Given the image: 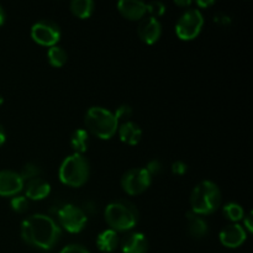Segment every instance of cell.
<instances>
[{
    "mask_svg": "<svg viewBox=\"0 0 253 253\" xmlns=\"http://www.w3.org/2000/svg\"><path fill=\"white\" fill-rule=\"evenodd\" d=\"M61 227L52 217L34 214L21 224V237L27 245L40 250H51L61 239Z\"/></svg>",
    "mask_w": 253,
    "mask_h": 253,
    "instance_id": "cell-1",
    "label": "cell"
},
{
    "mask_svg": "<svg viewBox=\"0 0 253 253\" xmlns=\"http://www.w3.org/2000/svg\"><path fill=\"white\" fill-rule=\"evenodd\" d=\"M105 221L113 230L128 231L137 225L140 212L132 202L126 199H116L109 203L104 211Z\"/></svg>",
    "mask_w": 253,
    "mask_h": 253,
    "instance_id": "cell-2",
    "label": "cell"
},
{
    "mask_svg": "<svg viewBox=\"0 0 253 253\" xmlns=\"http://www.w3.org/2000/svg\"><path fill=\"white\" fill-rule=\"evenodd\" d=\"M221 192L217 184L211 180H202L198 183L190 194L192 211L200 215H210L221 205Z\"/></svg>",
    "mask_w": 253,
    "mask_h": 253,
    "instance_id": "cell-3",
    "label": "cell"
},
{
    "mask_svg": "<svg viewBox=\"0 0 253 253\" xmlns=\"http://www.w3.org/2000/svg\"><path fill=\"white\" fill-rule=\"evenodd\" d=\"M88 132L93 133L101 140H109L116 133L119 121L115 114L103 106H91L86 110L84 116Z\"/></svg>",
    "mask_w": 253,
    "mask_h": 253,
    "instance_id": "cell-4",
    "label": "cell"
},
{
    "mask_svg": "<svg viewBox=\"0 0 253 253\" xmlns=\"http://www.w3.org/2000/svg\"><path fill=\"white\" fill-rule=\"evenodd\" d=\"M59 179L68 187L78 188L85 184L90 175V163L81 153H72L62 162L58 170Z\"/></svg>",
    "mask_w": 253,
    "mask_h": 253,
    "instance_id": "cell-5",
    "label": "cell"
},
{
    "mask_svg": "<svg viewBox=\"0 0 253 253\" xmlns=\"http://www.w3.org/2000/svg\"><path fill=\"white\" fill-rule=\"evenodd\" d=\"M203 25H204V15L200 9L189 7L178 19L175 24V34L179 39L189 41L200 34Z\"/></svg>",
    "mask_w": 253,
    "mask_h": 253,
    "instance_id": "cell-6",
    "label": "cell"
},
{
    "mask_svg": "<svg viewBox=\"0 0 253 253\" xmlns=\"http://www.w3.org/2000/svg\"><path fill=\"white\" fill-rule=\"evenodd\" d=\"M151 182H152V177L146 170V168L136 167L130 168L124 173L121 178V187L127 194L137 195L147 190Z\"/></svg>",
    "mask_w": 253,
    "mask_h": 253,
    "instance_id": "cell-7",
    "label": "cell"
},
{
    "mask_svg": "<svg viewBox=\"0 0 253 253\" xmlns=\"http://www.w3.org/2000/svg\"><path fill=\"white\" fill-rule=\"evenodd\" d=\"M31 37L37 43L43 46H56L61 39V27L56 21L42 19L35 22L31 27Z\"/></svg>",
    "mask_w": 253,
    "mask_h": 253,
    "instance_id": "cell-8",
    "label": "cell"
},
{
    "mask_svg": "<svg viewBox=\"0 0 253 253\" xmlns=\"http://www.w3.org/2000/svg\"><path fill=\"white\" fill-rule=\"evenodd\" d=\"M57 215H58L59 225L71 234L81 232L88 221L85 212L74 204L63 205Z\"/></svg>",
    "mask_w": 253,
    "mask_h": 253,
    "instance_id": "cell-9",
    "label": "cell"
},
{
    "mask_svg": "<svg viewBox=\"0 0 253 253\" xmlns=\"http://www.w3.org/2000/svg\"><path fill=\"white\" fill-rule=\"evenodd\" d=\"M25 187V182L19 172L11 169L0 170V195L15 197Z\"/></svg>",
    "mask_w": 253,
    "mask_h": 253,
    "instance_id": "cell-10",
    "label": "cell"
},
{
    "mask_svg": "<svg viewBox=\"0 0 253 253\" xmlns=\"http://www.w3.org/2000/svg\"><path fill=\"white\" fill-rule=\"evenodd\" d=\"M246 237L247 231L244 229L242 225L237 224V222H232V224L226 225L220 231L219 235L220 242L225 247H229V249H236V247L241 246L246 241Z\"/></svg>",
    "mask_w": 253,
    "mask_h": 253,
    "instance_id": "cell-11",
    "label": "cell"
},
{
    "mask_svg": "<svg viewBox=\"0 0 253 253\" xmlns=\"http://www.w3.org/2000/svg\"><path fill=\"white\" fill-rule=\"evenodd\" d=\"M137 32L138 36L145 43L153 44L158 41V39L162 35V24L156 17L145 16L140 20Z\"/></svg>",
    "mask_w": 253,
    "mask_h": 253,
    "instance_id": "cell-12",
    "label": "cell"
},
{
    "mask_svg": "<svg viewBox=\"0 0 253 253\" xmlns=\"http://www.w3.org/2000/svg\"><path fill=\"white\" fill-rule=\"evenodd\" d=\"M124 253H147L148 241L142 232L133 231L126 235L120 242Z\"/></svg>",
    "mask_w": 253,
    "mask_h": 253,
    "instance_id": "cell-13",
    "label": "cell"
},
{
    "mask_svg": "<svg viewBox=\"0 0 253 253\" xmlns=\"http://www.w3.org/2000/svg\"><path fill=\"white\" fill-rule=\"evenodd\" d=\"M118 9L121 15L128 20H141L147 12L146 2L141 0H120L118 2Z\"/></svg>",
    "mask_w": 253,
    "mask_h": 253,
    "instance_id": "cell-14",
    "label": "cell"
},
{
    "mask_svg": "<svg viewBox=\"0 0 253 253\" xmlns=\"http://www.w3.org/2000/svg\"><path fill=\"white\" fill-rule=\"evenodd\" d=\"M51 193V185L42 178H35L29 180L25 187V197L31 200H42Z\"/></svg>",
    "mask_w": 253,
    "mask_h": 253,
    "instance_id": "cell-15",
    "label": "cell"
},
{
    "mask_svg": "<svg viewBox=\"0 0 253 253\" xmlns=\"http://www.w3.org/2000/svg\"><path fill=\"white\" fill-rule=\"evenodd\" d=\"M118 131L120 140L127 145H137L142 137V130H141L140 126L130 120L120 124Z\"/></svg>",
    "mask_w": 253,
    "mask_h": 253,
    "instance_id": "cell-16",
    "label": "cell"
},
{
    "mask_svg": "<svg viewBox=\"0 0 253 253\" xmlns=\"http://www.w3.org/2000/svg\"><path fill=\"white\" fill-rule=\"evenodd\" d=\"M119 244H120V239L115 230L108 229L101 231L96 237V247L100 250L101 252H113L118 249Z\"/></svg>",
    "mask_w": 253,
    "mask_h": 253,
    "instance_id": "cell-17",
    "label": "cell"
},
{
    "mask_svg": "<svg viewBox=\"0 0 253 253\" xmlns=\"http://www.w3.org/2000/svg\"><path fill=\"white\" fill-rule=\"evenodd\" d=\"M187 221H188V231L194 239H202L208 234V222L205 221L204 217L195 214L193 211L187 212Z\"/></svg>",
    "mask_w": 253,
    "mask_h": 253,
    "instance_id": "cell-18",
    "label": "cell"
},
{
    "mask_svg": "<svg viewBox=\"0 0 253 253\" xmlns=\"http://www.w3.org/2000/svg\"><path fill=\"white\" fill-rule=\"evenodd\" d=\"M89 132L84 128H77L73 131L71 136V146L74 150V153H81L83 155L89 147Z\"/></svg>",
    "mask_w": 253,
    "mask_h": 253,
    "instance_id": "cell-19",
    "label": "cell"
},
{
    "mask_svg": "<svg viewBox=\"0 0 253 253\" xmlns=\"http://www.w3.org/2000/svg\"><path fill=\"white\" fill-rule=\"evenodd\" d=\"M95 9V2L93 0H72L71 11L79 19H88L91 16Z\"/></svg>",
    "mask_w": 253,
    "mask_h": 253,
    "instance_id": "cell-20",
    "label": "cell"
},
{
    "mask_svg": "<svg viewBox=\"0 0 253 253\" xmlns=\"http://www.w3.org/2000/svg\"><path fill=\"white\" fill-rule=\"evenodd\" d=\"M47 58L53 67H62L66 64L68 56H67V52L64 51L63 47L56 44V46H52L48 48Z\"/></svg>",
    "mask_w": 253,
    "mask_h": 253,
    "instance_id": "cell-21",
    "label": "cell"
},
{
    "mask_svg": "<svg viewBox=\"0 0 253 253\" xmlns=\"http://www.w3.org/2000/svg\"><path fill=\"white\" fill-rule=\"evenodd\" d=\"M222 211H224V215L229 220H231L232 222H237L240 220L244 219L245 216V209L242 208V205H240L239 203L230 202L226 203L222 208Z\"/></svg>",
    "mask_w": 253,
    "mask_h": 253,
    "instance_id": "cell-22",
    "label": "cell"
},
{
    "mask_svg": "<svg viewBox=\"0 0 253 253\" xmlns=\"http://www.w3.org/2000/svg\"><path fill=\"white\" fill-rule=\"evenodd\" d=\"M21 178L24 179V182H29V180L35 179V178H40L41 175L42 169L37 163L35 162H27L26 165H24L21 172H19Z\"/></svg>",
    "mask_w": 253,
    "mask_h": 253,
    "instance_id": "cell-23",
    "label": "cell"
},
{
    "mask_svg": "<svg viewBox=\"0 0 253 253\" xmlns=\"http://www.w3.org/2000/svg\"><path fill=\"white\" fill-rule=\"evenodd\" d=\"M12 210L16 212H25L29 209V199L25 195H15L10 202Z\"/></svg>",
    "mask_w": 253,
    "mask_h": 253,
    "instance_id": "cell-24",
    "label": "cell"
},
{
    "mask_svg": "<svg viewBox=\"0 0 253 253\" xmlns=\"http://www.w3.org/2000/svg\"><path fill=\"white\" fill-rule=\"evenodd\" d=\"M146 11L152 17L157 19V16H161V15H163L166 12V5L162 1H158V0L146 2Z\"/></svg>",
    "mask_w": 253,
    "mask_h": 253,
    "instance_id": "cell-25",
    "label": "cell"
},
{
    "mask_svg": "<svg viewBox=\"0 0 253 253\" xmlns=\"http://www.w3.org/2000/svg\"><path fill=\"white\" fill-rule=\"evenodd\" d=\"M114 114H115L118 121L119 120L128 121V119L132 116L133 110H132V108H131L130 105H127V104H123V105H120L118 109H116L115 113H114Z\"/></svg>",
    "mask_w": 253,
    "mask_h": 253,
    "instance_id": "cell-26",
    "label": "cell"
},
{
    "mask_svg": "<svg viewBox=\"0 0 253 253\" xmlns=\"http://www.w3.org/2000/svg\"><path fill=\"white\" fill-rule=\"evenodd\" d=\"M59 253H90V252L88 251V249L82 246V245L71 244V245H67L64 249H62V251Z\"/></svg>",
    "mask_w": 253,
    "mask_h": 253,
    "instance_id": "cell-27",
    "label": "cell"
},
{
    "mask_svg": "<svg viewBox=\"0 0 253 253\" xmlns=\"http://www.w3.org/2000/svg\"><path fill=\"white\" fill-rule=\"evenodd\" d=\"M146 170L150 173L151 177H152V175H157L158 173L162 170V163H161L158 160L150 161L147 165V167H146Z\"/></svg>",
    "mask_w": 253,
    "mask_h": 253,
    "instance_id": "cell-28",
    "label": "cell"
},
{
    "mask_svg": "<svg viewBox=\"0 0 253 253\" xmlns=\"http://www.w3.org/2000/svg\"><path fill=\"white\" fill-rule=\"evenodd\" d=\"M187 170H188V166L185 162H183V161H175V162H173L172 172L174 173V174L183 175L187 173Z\"/></svg>",
    "mask_w": 253,
    "mask_h": 253,
    "instance_id": "cell-29",
    "label": "cell"
},
{
    "mask_svg": "<svg viewBox=\"0 0 253 253\" xmlns=\"http://www.w3.org/2000/svg\"><path fill=\"white\" fill-rule=\"evenodd\" d=\"M252 212L250 211L249 214H245V216H244V225H242V226H244V229L246 230V231H249V232H252L253 231V224H252Z\"/></svg>",
    "mask_w": 253,
    "mask_h": 253,
    "instance_id": "cell-30",
    "label": "cell"
},
{
    "mask_svg": "<svg viewBox=\"0 0 253 253\" xmlns=\"http://www.w3.org/2000/svg\"><path fill=\"white\" fill-rule=\"evenodd\" d=\"M5 140H6V132H5L4 126L0 124V146L5 142Z\"/></svg>",
    "mask_w": 253,
    "mask_h": 253,
    "instance_id": "cell-31",
    "label": "cell"
},
{
    "mask_svg": "<svg viewBox=\"0 0 253 253\" xmlns=\"http://www.w3.org/2000/svg\"><path fill=\"white\" fill-rule=\"evenodd\" d=\"M5 19H6V14H5V10L4 7L0 5V26L5 22Z\"/></svg>",
    "mask_w": 253,
    "mask_h": 253,
    "instance_id": "cell-32",
    "label": "cell"
},
{
    "mask_svg": "<svg viewBox=\"0 0 253 253\" xmlns=\"http://www.w3.org/2000/svg\"><path fill=\"white\" fill-rule=\"evenodd\" d=\"M197 4L199 5V6L208 7V6H210V5L214 4V0H209V1H197Z\"/></svg>",
    "mask_w": 253,
    "mask_h": 253,
    "instance_id": "cell-33",
    "label": "cell"
},
{
    "mask_svg": "<svg viewBox=\"0 0 253 253\" xmlns=\"http://www.w3.org/2000/svg\"><path fill=\"white\" fill-rule=\"evenodd\" d=\"M175 4L182 5V6H188V5L192 4V1H189V0H187V1H175Z\"/></svg>",
    "mask_w": 253,
    "mask_h": 253,
    "instance_id": "cell-34",
    "label": "cell"
},
{
    "mask_svg": "<svg viewBox=\"0 0 253 253\" xmlns=\"http://www.w3.org/2000/svg\"><path fill=\"white\" fill-rule=\"evenodd\" d=\"M2 103H4V98H2V96L0 95V105H1Z\"/></svg>",
    "mask_w": 253,
    "mask_h": 253,
    "instance_id": "cell-35",
    "label": "cell"
}]
</instances>
